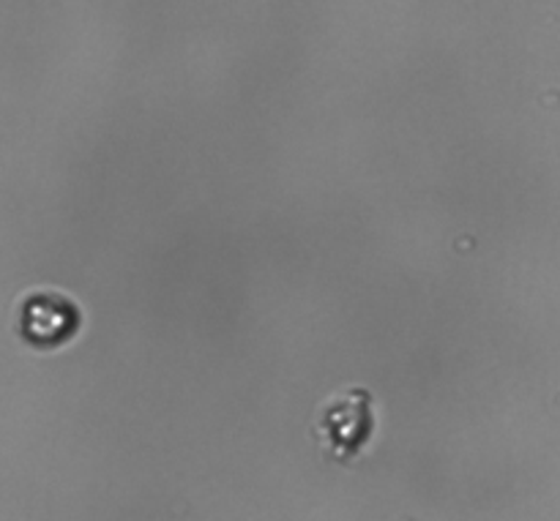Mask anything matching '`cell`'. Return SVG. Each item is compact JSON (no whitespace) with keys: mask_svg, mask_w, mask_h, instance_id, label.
<instances>
[{"mask_svg":"<svg viewBox=\"0 0 560 521\" xmlns=\"http://www.w3.org/2000/svg\"><path fill=\"white\" fill-rule=\"evenodd\" d=\"M22 336L36 347H58L80 328V309L60 293H31L20 309Z\"/></svg>","mask_w":560,"mask_h":521,"instance_id":"obj_2","label":"cell"},{"mask_svg":"<svg viewBox=\"0 0 560 521\" xmlns=\"http://www.w3.org/2000/svg\"><path fill=\"white\" fill-rule=\"evenodd\" d=\"M372 431H375V402L364 388H350L331 396L315 421V435L323 451L339 462L359 457Z\"/></svg>","mask_w":560,"mask_h":521,"instance_id":"obj_1","label":"cell"}]
</instances>
